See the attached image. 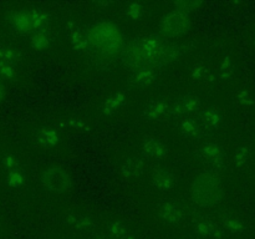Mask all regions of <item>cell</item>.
Returning a JSON list of instances; mask_svg holds the SVG:
<instances>
[{"instance_id":"obj_18","label":"cell","mask_w":255,"mask_h":239,"mask_svg":"<svg viewBox=\"0 0 255 239\" xmlns=\"http://www.w3.org/2000/svg\"><path fill=\"white\" fill-rule=\"evenodd\" d=\"M65 223L71 228L81 232L89 231L94 227V221L90 217L84 216V214H69L65 218Z\"/></svg>"},{"instance_id":"obj_25","label":"cell","mask_w":255,"mask_h":239,"mask_svg":"<svg viewBox=\"0 0 255 239\" xmlns=\"http://www.w3.org/2000/svg\"><path fill=\"white\" fill-rule=\"evenodd\" d=\"M222 223L226 229H228L229 232H233V233H238V232L243 231L244 226L242 223L241 219L236 218V217H223L222 219Z\"/></svg>"},{"instance_id":"obj_14","label":"cell","mask_w":255,"mask_h":239,"mask_svg":"<svg viewBox=\"0 0 255 239\" xmlns=\"http://www.w3.org/2000/svg\"><path fill=\"white\" fill-rule=\"evenodd\" d=\"M179 128L184 136L192 139H199L206 131L201 122L197 120V117L192 116L182 117L181 122H179Z\"/></svg>"},{"instance_id":"obj_36","label":"cell","mask_w":255,"mask_h":239,"mask_svg":"<svg viewBox=\"0 0 255 239\" xmlns=\"http://www.w3.org/2000/svg\"><path fill=\"white\" fill-rule=\"evenodd\" d=\"M97 239H112V238H110L109 236H101V237H99Z\"/></svg>"},{"instance_id":"obj_7","label":"cell","mask_w":255,"mask_h":239,"mask_svg":"<svg viewBox=\"0 0 255 239\" xmlns=\"http://www.w3.org/2000/svg\"><path fill=\"white\" fill-rule=\"evenodd\" d=\"M199 156L211 168L208 172L217 173L224 167V154L218 144L212 143V142L204 143L199 149Z\"/></svg>"},{"instance_id":"obj_6","label":"cell","mask_w":255,"mask_h":239,"mask_svg":"<svg viewBox=\"0 0 255 239\" xmlns=\"http://www.w3.org/2000/svg\"><path fill=\"white\" fill-rule=\"evenodd\" d=\"M41 182L49 191L62 193L71 188L72 179L66 171L59 167H51L42 172Z\"/></svg>"},{"instance_id":"obj_23","label":"cell","mask_w":255,"mask_h":239,"mask_svg":"<svg viewBox=\"0 0 255 239\" xmlns=\"http://www.w3.org/2000/svg\"><path fill=\"white\" fill-rule=\"evenodd\" d=\"M182 46L178 44H168L167 42L166 47H164L163 52H162V57H161V66L163 65L169 64V62L174 61L179 57V55L182 54Z\"/></svg>"},{"instance_id":"obj_32","label":"cell","mask_w":255,"mask_h":239,"mask_svg":"<svg viewBox=\"0 0 255 239\" xmlns=\"http://www.w3.org/2000/svg\"><path fill=\"white\" fill-rule=\"evenodd\" d=\"M248 157H249L248 148H246V147H241V148L237 149L236 152V157H234V158H236V163L238 164V166L246 163Z\"/></svg>"},{"instance_id":"obj_12","label":"cell","mask_w":255,"mask_h":239,"mask_svg":"<svg viewBox=\"0 0 255 239\" xmlns=\"http://www.w3.org/2000/svg\"><path fill=\"white\" fill-rule=\"evenodd\" d=\"M142 148H143V153L148 158L156 159V161L166 158L167 154H168V148L166 147V144L156 137H148V138L144 139Z\"/></svg>"},{"instance_id":"obj_8","label":"cell","mask_w":255,"mask_h":239,"mask_svg":"<svg viewBox=\"0 0 255 239\" xmlns=\"http://www.w3.org/2000/svg\"><path fill=\"white\" fill-rule=\"evenodd\" d=\"M202 109V104L199 97L193 95H184L179 97L171 106L172 116L187 117L193 114H198Z\"/></svg>"},{"instance_id":"obj_33","label":"cell","mask_w":255,"mask_h":239,"mask_svg":"<svg viewBox=\"0 0 255 239\" xmlns=\"http://www.w3.org/2000/svg\"><path fill=\"white\" fill-rule=\"evenodd\" d=\"M69 124L72 127V128H75V129L85 128V123L81 121V120H75V119L74 120H70Z\"/></svg>"},{"instance_id":"obj_26","label":"cell","mask_w":255,"mask_h":239,"mask_svg":"<svg viewBox=\"0 0 255 239\" xmlns=\"http://www.w3.org/2000/svg\"><path fill=\"white\" fill-rule=\"evenodd\" d=\"M17 59H19V56H17V54L14 51V50L10 49V47L7 46H2V45H0V61L15 65L16 64Z\"/></svg>"},{"instance_id":"obj_2","label":"cell","mask_w":255,"mask_h":239,"mask_svg":"<svg viewBox=\"0 0 255 239\" xmlns=\"http://www.w3.org/2000/svg\"><path fill=\"white\" fill-rule=\"evenodd\" d=\"M90 46L102 56H117L124 52V36L115 24L101 21L89 30Z\"/></svg>"},{"instance_id":"obj_20","label":"cell","mask_w":255,"mask_h":239,"mask_svg":"<svg viewBox=\"0 0 255 239\" xmlns=\"http://www.w3.org/2000/svg\"><path fill=\"white\" fill-rule=\"evenodd\" d=\"M51 42V35H50L49 29L40 30V31L32 32L31 35V46L37 51L46 50Z\"/></svg>"},{"instance_id":"obj_35","label":"cell","mask_w":255,"mask_h":239,"mask_svg":"<svg viewBox=\"0 0 255 239\" xmlns=\"http://www.w3.org/2000/svg\"><path fill=\"white\" fill-rule=\"evenodd\" d=\"M2 96H4V86H2V84L0 82V101L2 100Z\"/></svg>"},{"instance_id":"obj_15","label":"cell","mask_w":255,"mask_h":239,"mask_svg":"<svg viewBox=\"0 0 255 239\" xmlns=\"http://www.w3.org/2000/svg\"><path fill=\"white\" fill-rule=\"evenodd\" d=\"M158 216L166 223L177 224L183 219V211L178 204L173 202H167L159 207Z\"/></svg>"},{"instance_id":"obj_27","label":"cell","mask_w":255,"mask_h":239,"mask_svg":"<svg viewBox=\"0 0 255 239\" xmlns=\"http://www.w3.org/2000/svg\"><path fill=\"white\" fill-rule=\"evenodd\" d=\"M1 162L4 168L7 171V173L14 171H21V167H20L19 161H17L14 156H11V154H5V156L2 157Z\"/></svg>"},{"instance_id":"obj_16","label":"cell","mask_w":255,"mask_h":239,"mask_svg":"<svg viewBox=\"0 0 255 239\" xmlns=\"http://www.w3.org/2000/svg\"><path fill=\"white\" fill-rule=\"evenodd\" d=\"M197 120L201 122L204 129H214L221 124L222 115L218 109L216 107H209V109L199 111L197 115Z\"/></svg>"},{"instance_id":"obj_34","label":"cell","mask_w":255,"mask_h":239,"mask_svg":"<svg viewBox=\"0 0 255 239\" xmlns=\"http://www.w3.org/2000/svg\"><path fill=\"white\" fill-rule=\"evenodd\" d=\"M204 72H206V70H204L203 67L198 66V67H194V69H193V71H192V75H193V77H194V79H198V80H201L202 77H203Z\"/></svg>"},{"instance_id":"obj_17","label":"cell","mask_w":255,"mask_h":239,"mask_svg":"<svg viewBox=\"0 0 255 239\" xmlns=\"http://www.w3.org/2000/svg\"><path fill=\"white\" fill-rule=\"evenodd\" d=\"M70 42H71L72 47L79 51H85L90 47V40H89V32L85 31L82 27L74 26L70 29Z\"/></svg>"},{"instance_id":"obj_28","label":"cell","mask_w":255,"mask_h":239,"mask_svg":"<svg viewBox=\"0 0 255 239\" xmlns=\"http://www.w3.org/2000/svg\"><path fill=\"white\" fill-rule=\"evenodd\" d=\"M176 10L179 12H183V14L189 15L191 12L196 11L199 7V2L197 1H178L176 2Z\"/></svg>"},{"instance_id":"obj_5","label":"cell","mask_w":255,"mask_h":239,"mask_svg":"<svg viewBox=\"0 0 255 239\" xmlns=\"http://www.w3.org/2000/svg\"><path fill=\"white\" fill-rule=\"evenodd\" d=\"M189 27H191L189 15L179 12L177 10L164 15L159 22V30H161L162 35L164 37H169V39L182 36L188 32Z\"/></svg>"},{"instance_id":"obj_10","label":"cell","mask_w":255,"mask_h":239,"mask_svg":"<svg viewBox=\"0 0 255 239\" xmlns=\"http://www.w3.org/2000/svg\"><path fill=\"white\" fill-rule=\"evenodd\" d=\"M158 76V69L154 66H144L134 70L131 75V84L132 86L143 89V87L149 86L154 82V80Z\"/></svg>"},{"instance_id":"obj_30","label":"cell","mask_w":255,"mask_h":239,"mask_svg":"<svg viewBox=\"0 0 255 239\" xmlns=\"http://www.w3.org/2000/svg\"><path fill=\"white\" fill-rule=\"evenodd\" d=\"M127 16L131 17L132 20H138L141 19L142 15H143V6H142L139 2H132L127 6L126 11Z\"/></svg>"},{"instance_id":"obj_31","label":"cell","mask_w":255,"mask_h":239,"mask_svg":"<svg viewBox=\"0 0 255 239\" xmlns=\"http://www.w3.org/2000/svg\"><path fill=\"white\" fill-rule=\"evenodd\" d=\"M15 76V65L0 61V79L10 80Z\"/></svg>"},{"instance_id":"obj_24","label":"cell","mask_w":255,"mask_h":239,"mask_svg":"<svg viewBox=\"0 0 255 239\" xmlns=\"http://www.w3.org/2000/svg\"><path fill=\"white\" fill-rule=\"evenodd\" d=\"M37 138H39V142L42 146L52 147L55 144H57V142H59V134L52 128H42L39 132Z\"/></svg>"},{"instance_id":"obj_19","label":"cell","mask_w":255,"mask_h":239,"mask_svg":"<svg viewBox=\"0 0 255 239\" xmlns=\"http://www.w3.org/2000/svg\"><path fill=\"white\" fill-rule=\"evenodd\" d=\"M107 236L112 239H134L129 229L121 222L112 221L107 224Z\"/></svg>"},{"instance_id":"obj_13","label":"cell","mask_w":255,"mask_h":239,"mask_svg":"<svg viewBox=\"0 0 255 239\" xmlns=\"http://www.w3.org/2000/svg\"><path fill=\"white\" fill-rule=\"evenodd\" d=\"M146 116L154 121H163L172 116L171 105L164 100H154L146 107Z\"/></svg>"},{"instance_id":"obj_29","label":"cell","mask_w":255,"mask_h":239,"mask_svg":"<svg viewBox=\"0 0 255 239\" xmlns=\"http://www.w3.org/2000/svg\"><path fill=\"white\" fill-rule=\"evenodd\" d=\"M7 184L12 188H19L24 184V176H22L21 171H14L7 173Z\"/></svg>"},{"instance_id":"obj_1","label":"cell","mask_w":255,"mask_h":239,"mask_svg":"<svg viewBox=\"0 0 255 239\" xmlns=\"http://www.w3.org/2000/svg\"><path fill=\"white\" fill-rule=\"evenodd\" d=\"M167 41L158 34H149L131 42L124 50V60L132 71L144 66L161 67V57Z\"/></svg>"},{"instance_id":"obj_3","label":"cell","mask_w":255,"mask_h":239,"mask_svg":"<svg viewBox=\"0 0 255 239\" xmlns=\"http://www.w3.org/2000/svg\"><path fill=\"white\" fill-rule=\"evenodd\" d=\"M223 184L218 173L204 172L193 181L191 187L192 201L202 208H213L223 198Z\"/></svg>"},{"instance_id":"obj_9","label":"cell","mask_w":255,"mask_h":239,"mask_svg":"<svg viewBox=\"0 0 255 239\" xmlns=\"http://www.w3.org/2000/svg\"><path fill=\"white\" fill-rule=\"evenodd\" d=\"M193 228L197 234L211 239H221L224 234L223 228L209 218H196L193 222Z\"/></svg>"},{"instance_id":"obj_22","label":"cell","mask_w":255,"mask_h":239,"mask_svg":"<svg viewBox=\"0 0 255 239\" xmlns=\"http://www.w3.org/2000/svg\"><path fill=\"white\" fill-rule=\"evenodd\" d=\"M143 171V162L139 158H128L121 166V172L125 176L134 177L138 176Z\"/></svg>"},{"instance_id":"obj_11","label":"cell","mask_w":255,"mask_h":239,"mask_svg":"<svg viewBox=\"0 0 255 239\" xmlns=\"http://www.w3.org/2000/svg\"><path fill=\"white\" fill-rule=\"evenodd\" d=\"M152 184L161 192H169L177 186V177L167 169H156L152 174Z\"/></svg>"},{"instance_id":"obj_21","label":"cell","mask_w":255,"mask_h":239,"mask_svg":"<svg viewBox=\"0 0 255 239\" xmlns=\"http://www.w3.org/2000/svg\"><path fill=\"white\" fill-rule=\"evenodd\" d=\"M125 99H126V96H125L124 92H117V94L110 96L104 104V114L109 115V116L114 115L125 104Z\"/></svg>"},{"instance_id":"obj_4","label":"cell","mask_w":255,"mask_h":239,"mask_svg":"<svg viewBox=\"0 0 255 239\" xmlns=\"http://www.w3.org/2000/svg\"><path fill=\"white\" fill-rule=\"evenodd\" d=\"M10 25L20 34H32L49 29L50 15L41 9L19 10L10 16Z\"/></svg>"}]
</instances>
